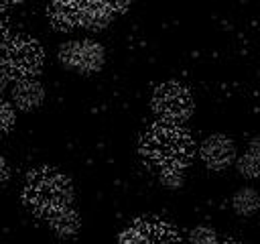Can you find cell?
I'll return each instance as SVG.
<instances>
[{
  "label": "cell",
  "mask_w": 260,
  "mask_h": 244,
  "mask_svg": "<svg viewBox=\"0 0 260 244\" xmlns=\"http://www.w3.org/2000/svg\"><path fill=\"white\" fill-rule=\"evenodd\" d=\"M0 35H2V24H0Z\"/></svg>",
  "instance_id": "44dd1931"
},
{
  "label": "cell",
  "mask_w": 260,
  "mask_h": 244,
  "mask_svg": "<svg viewBox=\"0 0 260 244\" xmlns=\"http://www.w3.org/2000/svg\"><path fill=\"white\" fill-rule=\"evenodd\" d=\"M45 61V51L32 37L14 35L0 43V67L8 77H35Z\"/></svg>",
  "instance_id": "3957f363"
},
{
  "label": "cell",
  "mask_w": 260,
  "mask_h": 244,
  "mask_svg": "<svg viewBox=\"0 0 260 244\" xmlns=\"http://www.w3.org/2000/svg\"><path fill=\"white\" fill-rule=\"evenodd\" d=\"M47 220H49V228L59 238H73L81 230V218L73 207H65L61 211H55Z\"/></svg>",
  "instance_id": "8fae6325"
},
{
  "label": "cell",
  "mask_w": 260,
  "mask_h": 244,
  "mask_svg": "<svg viewBox=\"0 0 260 244\" xmlns=\"http://www.w3.org/2000/svg\"><path fill=\"white\" fill-rule=\"evenodd\" d=\"M8 79H10V77H8V75H6V73L0 69V94L6 89V85H8Z\"/></svg>",
  "instance_id": "d6986e66"
},
{
  "label": "cell",
  "mask_w": 260,
  "mask_h": 244,
  "mask_svg": "<svg viewBox=\"0 0 260 244\" xmlns=\"http://www.w3.org/2000/svg\"><path fill=\"white\" fill-rule=\"evenodd\" d=\"M248 150H252L254 155H258V157H260V134H258V136H254V138L250 140V144H248Z\"/></svg>",
  "instance_id": "ac0fdd59"
},
{
  "label": "cell",
  "mask_w": 260,
  "mask_h": 244,
  "mask_svg": "<svg viewBox=\"0 0 260 244\" xmlns=\"http://www.w3.org/2000/svg\"><path fill=\"white\" fill-rule=\"evenodd\" d=\"M236 169L244 179H256L260 177V157L254 155L252 150H246L244 155L238 157Z\"/></svg>",
  "instance_id": "4fadbf2b"
},
{
  "label": "cell",
  "mask_w": 260,
  "mask_h": 244,
  "mask_svg": "<svg viewBox=\"0 0 260 244\" xmlns=\"http://www.w3.org/2000/svg\"><path fill=\"white\" fill-rule=\"evenodd\" d=\"M47 14L51 24L59 30L77 28L81 16V2H51Z\"/></svg>",
  "instance_id": "30bf717a"
},
{
  "label": "cell",
  "mask_w": 260,
  "mask_h": 244,
  "mask_svg": "<svg viewBox=\"0 0 260 244\" xmlns=\"http://www.w3.org/2000/svg\"><path fill=\"white\" fill-rule=\"evenodd\" d=\"M150 108L160 122L181 126L193 116L195 102L189 87H185L179 81H167L154 89Z\"/></svg>",
  "instance_id": "277c9868"
},
{
  "label": "cell",
  "mask_w": 260,
  "mask_h": 244,
  "mask_svg": "<svg viewBox=\"0 0 260 244\" xmlns=\"http://www.w3.org/2000/svg\"><path fill=\"white\" fill-rule=\"evenodd\" d=\"M24 205L37 216H53L73 203V183L53 167L32 169L22 187Z\"/></svg>",
  "instance_id": "7a4b0ae2"
},
{
  "label": "cell",
  "mask_w": 260,
  "mask_h": 244,
  "mask_svg": "<svg viewBox=\"0 0 260 244\" xmlns=\"http://www.w3.org/2000/svg\"><path fill=\"white\" fill-rule=\"evenodd\" d=\"M8 177H10V167L6 165V161L0 157V187L8 181Z\"/></svg>",
  "instance_id": "e0dca14e"
},
{
  "label": "cell",
  "mask_w": 260,
  "mask_h": 244,
  "mask_svg": "<svg viewBox=\"0 0 260 244\" xmlns=\"http://www.w3.org/2000/svg\"><path fill=\"white\" fill-rule=\"evenodd\" d=\"M189 242L191 244H215V242H219V238H217L213 228L201 224V226H195L189 232Z\"/></svg>",
  "instance_id": "5bb4252c"
},
{
  "label": "cell",
  "mask_w": 260,
  "mask_h": 244,
  "mask_svg": "<svg viewBox=\"0 0 260 244\" xmlns=\"http://www.w3.org/2000/svg\"><path fill=\"white\" fill-rule=\"evenodd\" d=\"M126 6L128 2H81L79 26L89 30H102L114 20L118 12L126 10Z\"/></svg>",
  "instance_id": "52a82bcc"
},
{
  "label": "cell",
  "mask_w": 260,
  "mask_h": 244,
  "mask_svg": "<svg viewBox=\"0 0 260 244\" xmlns=\"http://www.w3.org/2000/svg\"><path fill=\"white\" fill-rule=\"evenodd\" d=\"M199 159L207 169L223 171L236 159V144L225 134H209L199 146Z\"/></svg>",
  "instance_id": "8992f818"
},
{
  "label": "cell",
  "mask_w": 260,
  "mask_h": 244,
  "mask_svg": "<svg viewBox=\"0 0 260 244\" xmlns=\"http://www.w3.org/2000/svg\"><path fill=\"white\" fill-rule=\"evenodd\" d=\"M45 100V87L39 79L26 77V79H16L12 87V104L22 110V112H32L37 110Z\"/></svg>",
  "instance_id": "ba28073f"
},
{
  "label": "cell",
  "mask_w": 260,
  "mask_h": 244,
  "mask_svg": "<svg viewBox=\"0 0 260 244\" xmlns=\"http://www.w3.org/2000/svg\"><path fill=\"white\" fill-rule=\"evenodd\" d=\"M215 244H236V242H230V240H223V242H221V240H219V242H215Z\"/></svg>",
  "instance_id": "ffe728a7"
},
{
  "label": "cell",
  "mask_w": 260,
  "mask_h": 244,
  "mask_svg": "<svg viewBox=\"0 0 260 244\" xmlns=\"http://www.w3.org/2000/svg\"><path fill=\"white\" fill-rule=\"evenodd\" d=\"M57 59L65 69L91 75L98 73L104 67L106 51L104 47L93 39H79V41H67L59 47Z\"/></svg>",
  "instance_id": "5b68a950"
},
{
  "label": "cell",
  "mask_w": 260,
  "mask_h": 244,
  "mask_svg": "<svg viewBox=\"0 0 260 244\" xmlns=\"http://www.w3.org/2000/svg\"><path fill=\"white\" fill-rule=\"evenodd\" d=\"M158 179L169 189H179L185 183V169H160Z\"/></svg>",
  "instance_id": "9a60e30c"
},
{
  "label": "cell",
  "mask_w": 260,
  "mask_h": 244,
  "mask_svg": "<svg viewBox=\"0 0 260 244\" xmlns=\"http://www.w3.org/2000/svg\"><path fill=\"white\" fill-rule=\"evenodd\" d=\"M232 209L238 216L250 218L260 209V195L254 187H240L232 195Z\"/></svg>",
  "instance_id": "7c38bea8"
},
{
  "label": "cell",
  "mask_w": 260,
  "mask_h": 244,
  "mask_svg": "<svg viewBox=\"0 0 260 244\" xmlns=\"http://www.w3.org/2000/svg\"><path fill=\"white\" fill-rule=\"evenodd\" d=\"M14 120H16L14 108L8 102L0 100V134H6L14 126Z\"/></svg>",
  "instance_id": "2e32d148"
},
{
  "label": "cell",
  "mask_w": 260,
  "mask_h": 244,
  "mask_svg": "<svg viewBox=\"0 0 260 244\" xmlns=\"http://www.w3.org/2000/svg\"><path fill=\"white\" fill-rule=\"evenodd\" d=\"M140 157L146 165L160 169H185L193 155L195 144L191 134L175 124L156 122L144 130L138 144Z\"/></svg>",
  "instance_id": "6da1fadb"
},
{
  "label": "cell",
  "mask_w": 260,
  "mask_h": 244,
  "mask_svg": "<svg viewBox=\"0 0 260 244\" xmlns=\"http://www.w3.org/2000/svg\"><path fill=\"white\" fill-rule=\"evenodd\" d=\"M140 244H179V236L173 226L160 220H136L134 222Z\"/></svg>",
  "instance_id": "9c48e42d"
}]
</instances>
